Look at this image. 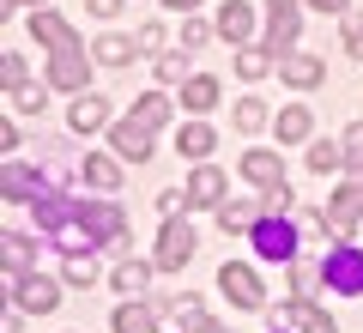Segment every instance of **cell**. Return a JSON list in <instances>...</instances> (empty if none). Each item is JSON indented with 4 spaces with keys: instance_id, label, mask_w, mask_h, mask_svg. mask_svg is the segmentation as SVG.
<instances>
[{
    "instance_id": "cell-14",
    "label": "cell",
    "mask_w": 363,
    "mask_h": 333,
    "mask_svg": "<svg viewBox=\"0 0 363 333\" xmlns=\"http://www.w3.org/2000/svg\"><path fill=\"white\" fill-rule=\"evenodd\" d=\"M242 176L260 182V188H279V182H285V170H279V158H272V152H248V158H242Z\"/></svg>"
},
{
    "instance_id": "cell-6",
    "label": "cell",
    "mask_w": 363,
    "mask_h": 333,
    "mask_svg": "<svg viewBox=\"0 0 363 333\" xmlns=\"http://www.w3.org/2000/svg\"><path fill=\"white\" fill-rule=\"evenodd\" d=\"M30 31H37V43H43V49H55V55H79V49H85L79 31L67 25L61 13H37V18H30Z\"/></svg>"
},
{
    "instance_id": "cell-1",
    "label": "cell",
    "mask_w": 363,
    "mask_h": 333,
    "mask_svg": "<svg viewBox=\"0 0 363 333\" xmlns=\"http://www.w3.org/2000/svg\"><path fill=\"white\" fill-rule=\"evenodd\" d=\"M321 279L333 285L339 297H363V249H333L321 267Z\"/></svg>"
},
{
    "instance_id": "cell-26",
    "label": "cell",
    "mask_w": 363,
    "mask_h": 333,
    "mask_svg": "<svg viewBox=\"0 0 363 333\" xmlns=\"http://www.w3.org/2000/svg\"><path fill=\"white\" fill-rule=\"evenodd\" d=\"M91 55H97L104 67H121V61L133 55V43H128V37H97V49H91Z\"/></svg>"
},
{
    "instance_id": "cell-11",
    "label": "cell",
    "mask_w": 363,
    "mask_h": 333,
    "mask_svg": "<svg viewBox=\"0 0 363 333\" xmlns=\"http://www.w3.org/2000/svg\"><path fill=\"white\" fill-rule=\"evenodd\" d=\"M279 79L297 85V91H309V85H321V61H315V55H279Z\"/></svg>"
},
{
    "instance_id": "cell-23",
    "label": "cell",
    "mask_w": 363,
    "mask_h": 333,
    "mask_svg": "<svg viewBox=\"0 0 363 333\" xmlns=\"http://www.w3.org/2000/svg\"><path fill=\"white\" fill-rule=\"evenodd\" d=\"M285 321H291V327H303V333H339L333 321H327V315H315L309 303H291V309H285Z\"/></svg>"
},
{
    "instance_id": "cell-13",
    "label": "cell",
    "mask_w": 363,
    "mask_h": 333,
    "mask_svg": "<svg viewBox=\"0 0 363 333\" xmlns=\"http://www.w3.org/2000/svg\"><path fill=\"white\" fill-rule=\"evenodd\" d=\"M248 31H255V13H248V0H230L218 13V37H230V43H248Z\"/></svg>"
},
{
    "instance_id": "cell-44",
    "label": "cell",
    "mask_w": 363,
    "mask_h": 333,
    "mask_svg": "<svg viewBox=\"0 0 363 333\" xmlns=\"http://www.w3.org/2000/svg\"><path fill=\"white\" fill-rule=\"evenodd\" d=\"M212 333H218V327H212Z\"/></svg>"
},
{
    "instance_id": "cell-39",
    "label": "cell",
    "mask_w": 363,
    "mask_h": 333,
    "mask_svg": "<svg viewBox=\"0 0 363 333\" xmlns=\"http://www.w3.org/2000/svg\"><path fill=\"white\" fill-rule=\"evenodd\" d=\"M157 79H164V85H176V79H182V61H176V55H164V61H157Z\"/></svg>"
},
{
    "instance_id": "cell-2",
    "label": "cell",
    "mask_w": 363,
    "mask_h": 333,
    "mask_svg": "<svg viewBox=\"0 0 363 333\" xmlns=\"http://www.w3.org/2000/svg\"><path fill=\"white\" fill-rule=\"evenodd\" d=\"M255 249L267 261H297V224H291V218H260L255 224Z\"/></svg>"
},
{
    "instance_id": "cell-19",
    "label": "cell",
    "mask_w": 363,
    "mask_h": 333,
    "mask_svg": "<svg viewBox=\"0 0 363 333\" xmlns=\"http://www.w3.org/2000/svg\"><path fill=\"white\" fill-rule=\"evenodd\" d=\"M309 109H303V103H291V109H279V140H309Z\"/></svg>"
},
{
    "instance_id": "cell-36",
    "label": "cell",
    "mask_w": 363,
    "mask_h": 333,
    "mask_svg": "<svg viewBox=\"0 0 363 333\" xmlns=\"http://www.w3.org/2000/svg\"><path fill=\"white\" fill-rule=\"evenodd\" d=\"M339 146H345V164H351V170H363V121H357V128H351Z\"/></svg>"
},
{
    "instance_id": "cell-25",
    "label": "cell",
    "mask_w": 363,
    "mask_h": 333,
    "mask_svg": "<svg viewBox=\"0 0 363 333\" xmlns=\"http://www.w3.org/2000/svg\"><path fill=\"white\" fill-rule=\"evenodd\" d=\"M182 152H188V158H206L212 152V128H206V121H188V128H182Z\"/></svg>"
},
{
    "instance_id": "cell-24",
    "label": "cell",
    "mask_w": 363,
    "mask_h": 333,
    "mask_svg": "<svg viewBox=\"0 0 363 333\" xmlns=\"http://www.w3.org/2000/svg\"><path fill=\"white\" fill-rule=\"evenodd\" d=\"M236 128H242V133H260V128H267V103H260V97H242V103H236Z\"/></svg>"
},
{
    "instance_id": "cell-20",
    "label": "cell",
    "mask_w": 363,
    "mask_h": 333,
    "mask_svg": "<svg viewBox=\"0 0 363 333\" xmlns=\"http://www.w3.org/2000/svg\"><path fill=\"white\" fill-rule=\"evenodd\" d=\"M116 333H157V315L140 309V303H128V309H116Z\"/></svg>"
},
{
    "instance_id": "cell-15",
    "label": "cell",
    "mask_w": 363,
    "mask_h": 333,
    "mask_svg": "<svg viewBox=\"0 0 363 333\" xmlns=\"http://www.w3.org/2000/svg\"><path fill=\"white\" fill-rule=\"evenodd\" d=\"M218 194H224V176L218 170H194V182H188V206H218Z\"/></svg>"
},
{
    "instance_id": "cell-28",
    "label": "cell",
    "mask_w": 363,
    "mask_h": 333,
    "mask_svg": "<svg viewBox=\"0 0 363 333\" xmlns=\"http://www.w3.org/2000/svg\"><path fill=\"white\" fill-rule=\"evenodd\" d=\"M176 321H182V333H212V321H206V309H200V303H182Z\"/></svg>"
},
{
    "instance_id": "cell-35",
    "label": "cell",
    "mask_w": 363,
    "mask_h": 333,
    "mask_svg": "<svg viewBox=\"0 0 363 333\" xmlns=\"http://www.w3.org/2000/svg\"><path fill=\"white\" fill-rule=\"evenodd\" d=\"M133 49H140V55H157V49H164V25H140Z\"/></svg>"
},
{
    "instance_id": "cell-29",
    "label": "cell",
    "mask_w": 363,
    "mask_h": 333,
    "mask_svg": "<svg viewBox=\"0 0 363 333\" xmlns=\"http://www.w3.org/2000/svg\"><path fill=\"white\" fill-rule=\"evenodd\" d=\"M267 49H242V55H236V73H242V79H260V73H267Z\"/></svg>"
},
{
    "instance_id": "cell-33",
    "label": "cell",
    "mask_w": 363,
    "mask_h": 333,
    "mask_svg": "<svg viewBox=\"0 0 363 333\" xmlns=\"http://www.w3.org/2000/svg\"><path fill=\"white\" fill-rule=\"evenodd\" d=\"M91 279H97L91 255H67V285H91Z\"/></svg>"
},
{
    "instance_id": "cell-34",
    "label": "cell",
    "mask_w": 363,
    "mask_h": 333,
    "mask_svg": "<svg viewBox=\"0 0 363 333\" xmlns=\"http://www.w3.org/2000/svg\"><path fill=\"white\" fill-rule=\"evenodd\" d=\"M0 79H6V97H13V91H25V61H18V55H6V61H0Z\"/></svg>"
},
{
    "instance_id": "cell-4",
    "label": "cell",
    "mask_w": 363,
    "mask_h": 333,
    "mask_svg": "<svg viewBox=\"0 0 363 333\" xmlns=\"http://www.w3.org/2000/svg\"><path fill=\"white\" fill-rule=\"evenodd\" d=\"M218 285H224V297H230L236 309H260V303H267V291H260V279H255V273L242 267V261H224Z\"/></svg>"
},
{
    "instance_id": "cell-27",
    "label": "cell",
    "mask_w": 363,
    "mask_h": 333,
    "mask_svg": "<svg viewBox=\"0 0 363 333\" xmlns=\"http://www.w3.org/2000/svg\"><path fill=\"white\" fill-rule=\"evenodd\" d=\"M145 279H152V267H140V261H121L116 267V291H140Z\"/></svg>"
},
{
    "instance_id": "cell-32",
    "label": "cell",
    "mask_w": 363,
    "mask_h": 333,
    "mask_svg": "<svg viewBox=\"0 0 363 333\" xmlns=\"http://www.w3.org/2000/svg\"><path fill=\"white\" fill-rule=\"evenodd\" d=\"M13 109H25V116H43V85H25V91H13Z\"/></svg>"
},
{
    "instance_id": "cell-30",
    "label": "cell",
    "mask_w": 363,
    "mask_h": 333,
    "mask_svg": "<svg viewBox=\"0 0 363 333\" xmlns=\"http://www.w3.org/2000/svg\"><path fill=\"white\" fill-rule=\"evenodd\" d=\"M218 224H224V231H255L260 218L248 212V206H224V212H218Z\"/></svg>"
},
{
    "instance_id": "cell-37",
    "label": "cell",
    "mask_w": 363,
    "mask_h": 333,
    "mask_svg": "<svg viewBox=\"0 0 363 333\" xmlns=\"http://www.w3.org/2000/svg\"><path fill=\"white\" fill-rule=\"evenodd\" d=\"M345 49L363 61V13H351V18H345Z\"/></svg>"
},
{
    "instance_id": "cell-8",
    "label": "cell",
    "mask_w": 363,
    "mask_h": 333,
    "mask_svg": "<svg viewBox=\"0 0 363 333\" xmlns=\"http://www.w3.org/2000/svg\"><path fill=\"white\" fill-rule=\"evenodd\" d=\"M109 152H121V158H133V164H140V158L152 152V128H145L140 116L116 121V128H109Z\"/></svg>"
},
{
    "instance_id": "cell-45",
    "label": "cell",
    "mask_w": 363,
    "mask_h": 333,
    "mask_svg": "<svg viewBox=\"0 0 363 333\" xmlns=\"http://www.w3.org/2000/svg\"><path fill=\"white\" fill-rule=\"evenodd\" d=\"M272 333H279V327H272Z\"/></svg>"
},
{
    "instance_id": "cell-10",
    "label": "cell",
    "mask_w": 363,
    "mask_h": 333,
    "mask_svg": "<svg viewBox=\"0 0 363 333\" xmlns=\"http://www.w3.org/2000/svg\"><path fill=\"white\" fill-rule=\"evenodd\" d=\"M85 79H91L85 49H79V55H55V61H49V85H61V91H85Z\"/></svg>"
},
{
    "instance_id": "cell-12",
    "label": "cell",
    "mask_w": 363,
    "mask_h": 333,
    "mask_svg": "<svg viewBox=\"0 0 363 333\" xmlns=\"http://www.w3.org/2000/svg\"><path fill=\"white\" fill-rule=\"evenodd\" d=\"M55 303H61V297H55V279H37V273H30V279L18 285V309H30V315H49Z\"/></svg>"
},
{
    "instance_id": "cell-31",
    "label": "cell",
    "mask_w": 363,
    "mask_h": 333,
    "mask_svg": "<svg viewBox=\"0 0 363 333\" xmlns=\"http://www.w3.org/2000/svg\"><path fill=\"white\" fill-rule=\"evenodd\" d=\"M6 267H18V273L30 267V236H18V231L6 236Z\"/></svg>"
},
{
    "instance_id": "cell-5",
    "label": "cell",
    "mask_w": 363,
    "mask_h": 333,
    "mask_svg": "<svg viewBox=\"0 0 363 333\" xmlns=\"http://www.w3.org/2000/svg\"><path fill=\"white\" fill-rule=\"evenodd\" d=\"M297 31H303V13L291 6V0H272V6H267V43H272V55H291Z\"/></svg>"
},
{
    "instance_id": "cell-41",
    "label": "cell",
    "mask_w": 363,
    "mask_h": 333,
    "mask_svg": "<svg viewBox=\"0 0 363 333\" xmlns=\"http://www.w3.org/2000/svg\"><path fill=\"white\" fill-rule=\"evenodd\" d=\"M309 6H321V13H345V0H309Z\"/></svg>"
},
{
    "instance_id": "cell-22",
    "label": "cell",
    "mask_w": 363,
    "mask_h": 333,
    "mask_svg": "<svg viewBox=\"0 0 363 333\" xmlns=\"http://www.w3.org/2000/svg\"><path fill=\"white\" fill-rule=\"evenodd\" d=\"M339 164H345V146H333V140H315V152H309V170H315V176H333Z\"/></svg>"
},
{
    "instance_id": "cell-7",
    "label": "cell",
    "mask_w": 363,
    "mask_h": 333,
    "mask_svg": "<svg viewBox=\"0 0 363 333\" xmlns=\"http://www.w3.org/2000/svg\"><path fill=\"white\" fill-rule=\"evenodd\" d=\"M188 255H194V231L169 218V224H164V236H157V267H164V273H176V267H188Z\"/></svg>"
},
{
    "instance_id": "cell-42",
    "label": "cell",
    "mask_w": 363,
    "mask_h": 333,
    "mask_svg": "<svg viewBox=\"0 0 363 333\" xmlns=\"http://www.w3.org/2000/svg\"><path fill=\"white\" fill-rule=\"evenodd\" d=\"M6 6H43V0H6Z\"/></svg>"
},
{
    "instance_id": "cell-21",
    "label": "cell",
    "mask_w": 363,
    "mask_h": 333,
    "mask_svg": "<svg viewBox=\"0 0 363 333\" xmlns=\"http://www.w3.org/2000/svg\"><path fill=\"white\" fill-rule=\"evenodd\" d=\"M133 116H140L145 128H164V121H169V97H164V91H145V97L133 103Z\"/></svg>"
},
{
    "instance_id": "cell-16",
    "label": "cell",
    "mask_w": 363,
    "mask_h": 333,
    "mask_svg": "<svg viewBox=\"0 0 363 333\" xmlns=\"http://www.w3.org/2000/svg\"><path fill=\"white\" fill-rule=\"evenodd\" d=\"M104 121H109V103H104V97H91V91H79V103H73V128L91 133V128H104Z\"/></svg>"
},
{
    "instance_id": "cell-18",
    "label": "cell",
    "mask_w": 363,
    "mask_h": 333,
    "mask_svg": "<svg viewBox=\"0 0 363 333\" xmlns=\"http://www.w3.org/2000/svg\"><path fill=\"white\" fill-rule=\"evenodd\" d=\"M85 182H91V188H116V182H121V164H116V158H104V152H91V158H85Z\"/></svg>"
},
{
    "instance_id": "cell-40",
    "label": "cell",
    "mask_w": 363,
    "mask_h": 333,
    "mask_svg": "<svg viewBox=\"0 0 363 333\" xmlns=\"http://www.w3.org/2000/svg\"><path fill=\"white\" fill-rule=\"evenodd\" d=\"M121 6H128V0H91V13H97V18H116Z\"/></svg>"
},
{
    "instance_id": "cell-3",
    "label": "cell",
    "mask_w": 363,
    "mask_h": 333,
    "mask_svg": "<svg viewBox=\"0 0 363 333\" xmlns=\"http://www.w3.org/2000/svg\"><path fill=\"white\" fill-rule=\"evenodd\" d=\"M363 218V182H345V188L333 194V206L321 212V231H333V236H345L351 224Z\"/></svg>"
},
{
    "instance_id": "cell-43",
    "label": "cell",
    "mask_w": 363,
    "mask_h": 333,
    "mask_svg": "<svg viewBox=\"0 0 363 333\" xmlns=\"http://www.w3.org/2000/svg\"><path fill=\"white\" fill-rule=\"evenodd\" d=\"M164 6H200V0H164Z\"/></svg>"
},
{
    "instance_id": "cell-17",
    "label": "cell",
    "mask_w": 363,
    "mask_h": 333,
    "mask_svg": "<svg viewBox=\"0 0 363 333\" xmlns=\"http://www.w3.org/2000/svg\"><path fill=\"white\" fill-rule=\"evenodd\" d=\"M182 103H188V109H194V116H206L212 103H218V79H188V85H182Z\"/></svg>"
},
{
    "instance_id": "cell-9",
    "label": "cell",
    "mask_w": 363,
    "mask_h": 333,
    "mask_svg": "<svg viewBox=\"0 0 363 333\" xmlns=\"http://www.w3.org/2000/svg\"><path fill=\"white\" fill-rule=\"evenodd\" d=\"M79 224H85L91 236H109V243H121V212L109 200H79Z\"/></svg>"
},
{
    "instance_id": "cell-38",
    "label": "cell",
    "mask_w": 363,
    "mask_h": 333,
    "mask_svg": "<svg viewBox=\"0 0 363 333\" xmlns=\"http://www.w3.org/2000/svg\"><path fill=\"white\" fill-rule=\"evenodd\" d=\"M206 37H212V31L200 25V18H188V25H182V43H188V49H200V43H206Z\"/></svg>"
}]
</instances>
